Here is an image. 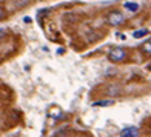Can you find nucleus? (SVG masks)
Here are the masks:
<instances>
[{
  "mask_svg": "<svg viewBox=\"0 0 151 137\" xmlns=\"http://www.w3.org/2000/svg\"><path fill=\"white\" fill-rule=\"evenodd\" d=\"M127 22V17L125 14H122L120 11H109L106 14V23L109 26H120Z\"/></svg>",
  "mask_w": 151,
  "mask_h": 137,
  "instance_id": "obj_1",
  "label": "nucleus"
},
{
  "mask_svg": "<svg viewBox=\"0 0 151 137\" xmlns=\"http://www.w3.org/2000/svg\"><path fill=\"white\" fill-rule=\"evenodd\" d=\"M127 57H128L127 49H125V48H120V46L113 48V49L108 52V59L111 60L113 63H120V62H123Z\"/></svg>",
  "mask_w": 151,
  "mask_h": 137,
  "instance_id": "obj_2",
  "label": "nucleus"
},
{
  "mask_svg": "<svg viewBox=\"0 0 151 137\" xmlns=\"http://www.w3.org/2000/svg\"><path fill=\"white\" fill-rule=\"evenodd\" d=\"M119 137H139V129L136 126H127L120 131Z\"/></svg>",
  "mask_w": 151,
  "mask_h": 137,
  "instance_id": "obj_3",
  "label": "nucleus"
},
{
  "mask_svg": "<svg viewBox=\"0 0 151 137\" xmlns=\"http://www.w3.org/2000/svg\"><path fill=\"white\" fill-rule=\"evenodd\" d=\"M106 94L109 95V97H117V95H120L122 94V88L119 86V85H109L108 88H106Z\"/></svg>",
  "mask_w": 151,
  "mask_h": 137,
  "instance_id": "obj_4",
  "label": "nucleus"
},
{
  "mask_svg": "<svg viewBox=\"0 0 151 137\" xmlns=\"http://www.w3.org/2000/svg\"><path fill=\"white\" fill-rule=\"evenodd\" d=\"M140 51L143 56H150L151 57V39H148L147 42H143L140 45Z\"/></svg>",
  "mask_w": 151,
  "mask_h": 137,
  "instance_id": "obj_5",
  "label": "nucleus"
},
{
  "mask_svg": "<svg viewBox=\"0 0 151 137\" xmlns=\"http://www.w3.org/2000/svg\"><path fill=\"white\" fill-rule=\"evenodd\" d=\"M123 8L128 9V11H131V12H136V11H139L140 5L136 3V2H127V3H123Z\"/></svg>",
  "mask_w": 151,
  "mask_h": 137,
  "instance_id": "obj_6",
  "label": "nucleus"
},
{
  "mask_svg": "<svg viewBox=\"0 0 151 137\" xmlns=\"http://www.w3.org/2000/svg\"><path fill=\"white\" fill-rule=\"evenodd\" d=\"M11 3H12V6H14L16 9H22V8H25V6L29 3V0H11Z\"/></svg>",
  "mask_w": 151,
  "mask_h": 137,
  "instance_id": "obj_7",
  "label": "nucleus"
},
{
  "mask_svg": "<svg viewBox=\"0 0 151 137\" xmlns=\"http://www.w3.org/2000/svg\"><path fill=\"white\" fill-rule=\"evenodd\" d=\"M111 105H114V100L113 99H105V100L94 102V106H111Z\"/></svg>",
  "mask_w": 151,
  "mask_h": 137,
  "instance_id": "obj_8",
  "label": "nucleus"
},
{
  "mask_svg": "<svg viewBox=\"0 0 151 137\" xmlns=\"http://www.w3.org/2000/svg\"><path fill=\"white\" fill-rule=\"evenodd\" d=\"M147 34H148V29H139V31H134L133 37L134 39H142V37H145Z\"/></svg>",
  "mask_w": 151,
  "mask_h": 137,
  "instance_id": "obj_9",
  "label": "nucleus"
},
{
  "mask_svg": "<svg viewBox=\"0 0 151 137\" xmlns=\"http://www.w3.org/2000/svg\"><path fill=\"white\" fill-rule=\"evenodd\" d=\"M3 16H5V9H3V6L0 5V20L3 19Z\"/></svg>",
  "mask_w": 151,
  "mask_h": 137,
  "instance_id": "obj_10",
  "label": "nucleus"
},
{
  "mask_svg": "<svg viewBox=\"0 0 151 137\" xmlns=\"http://www.w3.org/2000/svg\"><path fill=\"white\" fill-rule=\"evenodd\" d=\"M23 22H25V23H29V22H31V19H29V17H25V19H23Z\"/></svg>",
  "mask_w": 151,
  "mask_h": 137,
  "instance_id": "obj_11",
  "label": "nucleus"
},
{
  "mask_svg": "<svg viewBox=\"0 0 151 137\" xmlns=\"http://www.w3.org/2000/svg\"><path fill=\"white\" fill-rule=\"evenodd\" d=\"M147 68H148V71H151V63H150V65H148Z\"/></svg>",
  "mask_w": 151,
  "mask_h": 137,
  "instance_id": "obj_12",
  "label": "nucleus"
}]
</instances>
